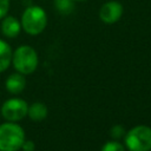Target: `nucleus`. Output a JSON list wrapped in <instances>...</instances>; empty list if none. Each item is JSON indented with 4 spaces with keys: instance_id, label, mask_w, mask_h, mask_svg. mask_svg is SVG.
<instances>
[{
    "instance_id": "20e7f679",
    "label": "nucleus",
    "mask_w": 151,
    "mask_h": 151,
    "mask_svg": "<svg viewBox=\"0 0 151 151\" xmlns=\"http://www.w3.org/2000/svg\"><path fill=\"white\" fill-rule=\"evenodd\" d=\"M125 145L130 151H150L151 150V127L139 125L126 132Z\"/></svg>"
},
{
    "instance_id": "7ed1b4c3",
    "label": "nucleus",
    "mask_w": 151,
    "mask_h": 151,
    "mask_svg": "<svg viewBox=\"0 0 151 151\" xmlns=\"http://www.w3.org/2000/svg\"><path fill=\"white\" fill-rule=\"evenodd\" d=\"M12 61L14 68L21 74H31L35 71L38 66V54L35 50L28 45H22L18 47L13 55Z\"/></svg>"
},
{
    "instance_id": "1a4fd4ad",
    "label": "nucleus",
    "mask_w": 151,
    "mask_h": 151,
    "mask_svg": "<svg viewBox=\"0 0 151 151\" xmlns=\"http://www.w3.org/2000/svg\"><path fill=\"white\" fill-rule=\"evenodd\" d=\"M12 48L11 46L0 39V72H4L5 70L8 68L11 61H12Z\"/></svg>"
},
{
    "instance_id": "39448f33",
    "label": "nucleus",
    "mask_w": 151,
    "mask_h": 151,
    "mask_svg": "<svg viewBox=\"0 0 151 151\" xmlns=\"http://www.w3.org/2000/svg\"><path fill=\"white\" fill-rule=\"evenodd\" d=\"M28 105L25 100L12 98L6 100L1 106V116L8 122H18L27 116Z\"/></svg>"
},
{
    "instance_id": "f03ea898",
    "label": "nucleus",
    "mask_w": 151,
    "mask_h": 151,
    "mask_svg": "<svg viewBox=\"0 0 151 151\" xmlns=\"http://www.w3.org/2000/svg\"><path fill=\"white\" fill-rule=\"evenodd\" d=\"M25 142V132L15 123L0 125V151H18Z\"/></svg>"
},
{
    "instance_id": "9d476101",
    "label": "nucleus",
    "mask_w": 151,
    "mask_h": 151,
    "mask_svg": "<svg viewBox=\"0 0 151 151\" xmlns=\"http://www.w3.org/2000/svg\"><path fill=\"white\" fill-rule=\"evenodd\" d=\"M27 116L32 120H35V122L42 120L47 116V107H46V105L44 103H40V101L33 103L31 106H28Z\"/></svg>"
},
{
    "instance_id": "dca6fc26",
    "label": "nucleus",
    "mask_w": 151,
    "mask_h": 151,
    "mask_svg": "<svg viewBox=\"0 0 151 151\" xmlns=\"http://www.w3.org/2000/svg\"><path fill=\"white\" fill-rule=\"evenodd\" d=\"M73 1H85V0H73Z\"/></svg>"
},
{
    "instance_id": "2eb2a0df",
    "label": "nucleus",
    "mask_w": 151,
    "mask_h": 151,
    "mask_svg": "<svg viewBox=\"0 0 151 151\" xmlns=\"http://www.w3.org/2000/svg\"><path fill=\"white\" fill-rule=\"evenodd\" d=\"M21 149L24 151H33L34 150V143L31 142V140H25L22 146H21Z\"/></svg>"
},
{
    "instance_id": "6e6552de",
    "label": "nucleus",
    "mask_w": 151,
    "mask_h": 151,
    "mask_svg": "<svg viewBox=\"0 0 151 151\" xmlns=\"http://www.w3.org/2000/svg\"><path fill=\"white\" fill-rule=\"evenodd\" d=\"M26 86V79L21 73H13L6 79V88L9 93H20Z\"/></svg>"
},
{
    "instance_id": "0eeeda50",
    "label": "nucleus",
    "mask_w": 151,
    "mask_h": 151,
    "mask_svg": "<svg viewBox=\"0 0 151 151\" xmlns=\"http://www.w3.org/2000/svg\"><path fill=\"white\" fill-rule=\"evenodd\" d=\"M21 31V24L19 20L12 15L2 18L1 21V32L7 38H15Z\"/></svg>"
},
{
    "instance_id": "4468645a",
    "label": "nucleus",
    "mask_w": 151,
    "mask_h": 151,
    "mask_svg": "<svg viewBox=\"0 0 151 151\" xmlns=\"http://www.w3.org/2000/svg\"><path fill=\"white\" fill-rule=\"evenodd\" d=\"M9 8V0H0V19L6 17Z\"/></svg>"
},
{
    "instance_id": "423d86ee",
    "label": "nucleus",
    "mask_w": 151,
    "mask_h": 151,
    "mask_svg": "<svg viewBox=\"0 0 151 151\" xmlns=\"http://www.w3.org/2000/svg\"><path fill=\"white\" fill-rule=\"evenodd\" d=\"M123 6L118 1H107L101 5L99 9V18L105 24H114L123 15Z\"/></svg>"
},
{
    "instance_id": "9b49d317",
    "label": "nucleus",
    "mask_w": 151,
    "mask_h": 151,
    "mask_svg": "<svg viewBox=\"0 0 151 151\" xmlns=\"http://www.w3.org/2000/svg\"><path fill=\"white\" fill-rule=\"evenodd\" d=\"M57 11L61 14H70L73 11V0H54Z\"/></svg>"
},
{
    "instance_id": "ddd939ff",
    "label": "nucleus",
    "mask_w": 151,
    "mask_h": 151,
    "mask_svg": "<svg viewBox=\"0 0 151 151\" xmlns=\"http://www.w3.org/2000/svg\"><path fill=\"white\" fill-rule=\"evenodd\" d=\"M125 134V130H124V127L122 126V125H116V126H113L112 127V130H111V136H112V138H114V139H119L122 136H124Z\"/></svg>"
},
{
    "instance_id": "f257e3e1",
    "label": "nucleus",
    "mask_w": 151,
    "mask_h": 151,
    "mask_svg": "<svg viewBox=\"0 0 151 151\" xmlns=\"http://www.w3.org/2000/svg\"><path fill=\"white\" fill-rule=\"evenodd\" d=\"M21 27L29 35L40 34L47 25L46 12L35 5L28 6L21 15Z\"/></svg>"
},
{
    "instance_id": "f8f14e48",
    "label": "nucleus",
    "mask_w": 151,
    "mask_h": 151,
    "mask_svg": "<svg viewBox=\"0 0 151 151\" xmlns=\"http://www.w3.org/2000/svg\"><path fill=\"white\" fill-rule=\"evenodd\" d=\"M101 151H125V149L119 142L111 140L104 144V146L101 147Z\"/></svg>"
}]
</instances>
